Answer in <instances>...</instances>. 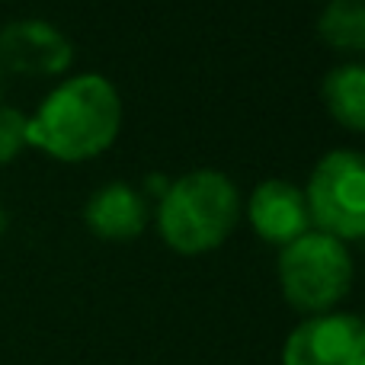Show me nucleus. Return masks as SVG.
<instances>
[{
    "label": "nucleus",
    "mask_w": 365,
    "mask_h": 365,
    "mask_svg": "<svg viewBox=\"0 0 365 365\" xmlns=\"http://www.w3.org/2000/svg\"><path fill=\"white\" fill-rule=\"evenodd\" d=\"M122 132V96L103 74H74L58 83L29 115L26 141L64 164L93 160Z\"/></svg>",
    "instance_id": "1"
},
{
    "label": "nucleus",
    "mask_w": 365,
    "mask_h": 365,
    "mask_svg": "<svg viewBox=\"0 0 365 365\" xmlns=\"http://www.w3.org/2000/svg\"><path fill=\"white\" fill-rule=\"evenodd\" d=\"M240 221V192L231 177L212 167L167 182L158 202V234L180 257L212 253Z\"/></svg>",
    "instance_id": "2"
},
{
    "label": "nucleus",
    "mask_w": 365,
    "mask_h": 365,
    "mask_svg": "<svg viewBox=\"0 0 365 365\" xmlns=\"http://www.w3.org/2000/svg\"><path fill=\"white\" fill-rule=\"evenodd\" d=\"M279 289L295 311L314 317L334 311L353 289V257L330 234L308 231L279 250Z\"/></svg>",
    "instance_id": "3"
},
{
    "label": "nucleus",
    "mask_w": 365,
    "mask_h": 365,
    "mask_svg": "<svg viewBox=\"0 0 365 365\" xmlns=\"http://www.w3.org/2000/svg\"><path fill=\"white\" fill-rule=\"evenodd\" d=\"M311 225L321 234L343 240H365V154L336 148L311 170L304 186Z\"/></svg>",
    "instance_id": "4"
},
{
    "label": "nucleus",
    "mask_w": 365,
    "mask_h": 365,
    "mask_svg": "<svg viewBox=\"0 0 365 365\" xmlns=\"http://www.w3.org/2000/svg\"><path fill=\"white\" fill-rule=\"evenodd\" d=\"M282 365H365V324L356 314L304 317L282 346Z\"/></svg>",
    "instance_id": "5"
},
{
    "label": "nucleus",
    "mask_w": 365,
    "mask_h": 365,
    "mask_svg": "<svg viewBox=\"0 0 365 365\" xmlns=\"http://www.w3.org/2000/svg\"><path fill=\"white\" fill-rule=\"evenodd\" d=\"M74 61V45L45 19H16L0 29V71L23 77H58Z\"/></svg>",
    "instance_id": "6"
},
{
    "label": "nucleus",
    "mask_w": 365,
    "mask_h": 365,
    "mask_svg": "<svg viewBox=\"0 0 365 365\" xmlns=\"http://www.w3.org/2000/svg\"><path fill=\"white\" fill-rule=\"evenodd\" d=\"M247 221L253 234L272 247H289L311 231L304 189L289 180H263L247 199Z\"/></svg>",
    "instance_id": "7"
},
{
    "label": "nucleus",
    "mask_w": 365,
    "mask_h": 365,
    "mask_svg": "<svg viewBox=\"0 0 365 365\" xmlns=\"http://www.w3.org/2000/svg\"><path fill=\"white\" fill-rule=\"evenodd\" d=\"M83 221L103 240H135L148 227L145 192L132 189L128 182H109L87 199Z\"/></svg>",
    "instance_id": "8"
},
{
    "label": "nucleus",
    "mask_w": 365,
    "mask_h": 365,
    "mask_svg": "<svg viewBox=\"0 0 365 365\" xmlns=\"http://www.w3.org/2000/svg\"><path fill=\"white\" fill-rule=\"evenodd\" d=\"M321 100L336 125L365 135V61H343L321 81Z\"/></svg>",
    "instance_id": "9"
},
{
    "label": "nucleus",
    "mask_w": 365,
    "mask_h": 365,
    "mask_svg": "<svg viewBox=\"0 0 365 365\" xmlns=\"http://www.w3.org/2000/svg\"><path fill=\"white\" fill-rule=\"evenodd\" d=\"M317 36L330 51L365 55V0H327L317 16Z\"/></svg>",
    "instance_id": "10"
},
{
    "label": "nucleus",
    "mask_w": 365,
    "mask_h": 365,
    "mask_svg": "<svg viewBox=\"0 0 365 365\" xmlns=\"http://www.w3.org/2000/svg\"><path fill=\"white\" fill-rule=\"evenodd\" d=\"M26 125H29V115L0 103V164H10L13 158L23 154V148H29Z\"/></svg>",
    "instance_id": "11"
},
{
    "label": "nucleus",
    "mask_w": 365,
    "mask_h": 365,
    "mask_svg": "<svg viewBox=\"0 0 365 365\" xmlns=\"http://www.w3.org/2000/svg\"><path fill=\"white\" fill-rule=\"evenodd\" d=\"M4 227H6V215H4V205H0V234H4Z\"/></svg>",
    "instance_id": "12"
},
{
    "label": "nucleus",
    "mask_w": 365,
    "mask_h": 365,
    "mask_svg": "<svg viewBox=\"0 0 365 365\" xmlns=\"http://www.w3.org/2000/svg\"><path fill=\"white\" fill-rule=\"evenodd\" d=\"M0 96H4V71H0Z\"/></svg>",
    "instance_id": "13"
},
{
    "label": "nucleus",
    "mask_w": 365,
    "mask_h": 365,
    "mask_svg": "<svg viewBox=\"0 0 365 365\" xmlns=\"http://www.w3.org/2000/svg\"><path fill=\"white\" fill-rule=\"evenodd\" d=\"M362 324H365V317H362Z\"/></svg>",
    "instance_id": "14"
}]
</instances>
